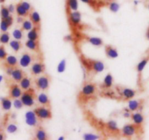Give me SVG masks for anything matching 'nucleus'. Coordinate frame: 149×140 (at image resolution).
Returning a JSON list of instances; mask_svg holds the SVG:
<instances>
[{"label":"nucleus","mask_w":149,"mask_h":140,"mask_svg":"<svg viewBox=\"0 0 149 140\" xmlns=\"http://www.w3.org/2000/svg\"><path fill=\"white\" fill-rule=\"evenodd\" d=\"M36 99V93H35L34 89L31 88L25 90L24 92L22 93L21 96H20V100L23 103V105L26 106V107H32L34 105Z\"/></svg>","instance_id":"1"},{"label":"nucleus","mask_w":149,"mask_h":140,"mask_svg":"<svg viewBox=\"0 0 149 140\" xmlns=\"http://www.w3.org/2000/svg\"><path fill=\"white\" fill-rule=\"evenodd\" d=\"M96 85L94 83L91 82H87L82 86L81 89L79 92L80 98L79 100H84L85 99L90 98L93 97L96 92Z\"/></svg>","instance_id":"2"},{"label":"nucleus","mask_w":149,"mask_h":140,"mask_svg":"<svg viewBox=\"0 0 149 140\" xmlns=\"http://www.w3.org/2000/svg\"><path fill=\"white\" fill-rule=\"evenodd\" d=\"M84 65L89 70L93 71L95 73H101L105 68L104 63L100 60L84 59Z\"/></svg>","instance_id":"3"},{"label":"nucleus","mask_w":149,"mask_h":140,"mask_svg":"<svg viewBox=\"0 0 149 140\" xmlns=\"http://www.w3.org/2000/svg\"><path fill=\"white\" fill-rule=\"evenodd\" d=\"M140 127L141 126H137L135 123L126 124L122 127V130H121V134L123 137L127 138V139H131L138 133Z\"/></svg>","instance_id":"4"},{"label":"nucleus","mask_w":149,"mask_h":140,"mask_svg":"<svg viewBox=\"0 0 149 140\" xmlns=\"http://www.w3.org/2000/svg\"><path fill=\"white\" fill-rule=\"evenodd\" d=\"M33 112L36 114L37 119L40 121L49 120V119H52V112H51L49 107H48L40 106V107L35 108Z\"/></svg>","instance_id":"5"},{"label":"nucleus","mask_w":149,"mask_h":140,"mask_svg":"<svg viewBox=\"0 0 149 140\" xmlns=\"http://www.w3.org/2000/svg\"><path fill=\"white\" fill-rule=\"evenodd\" d=\"M35 86L41 91H47L50 84V78L48 75H42L35 79Z\"/></svg>","instance_id":"6"},{"label":"nucleus","mask_w":149,"mask_h":140,"mask_svg":"<svg viewBox=\"0 0 149 140\" xmlns=\"http://www.w3.org/2000/svg\"><path fill=\"white\" fill-rule=\"evenodd\" d=\"M119 94H120L121 97L124 99L125 100H132L135 97V94H136V91L130 88H120L119 89Z\"/></svg>","instance_id":"7"},{"label":"nucleus","mask_w":149,"mask_h":140,"mask_svg":"<svg viewBox=\"0 0 149 140\" xmlns=\"http://www.w3.org/2000/svg\"><path fill=\"white\" fill-rule=\"evenodd\" d=\"M22 89L17 84H13L9 88V97L11 99L20 98L22 94Z\"/></svg>","instance_id":"8"},{"label":"nucleus","mask_w":149,"mask_h":140,"mask_svg":"<svg viewBox=\"0 0 149 140\" xmlns=\"http://www.w3.org/2000/svg\"><path fill=\"white\" fill-rule=\"evenodd\" d=\"M31 73L33 76L42 75L45 71V65L42 62H34L31 67Z\"/></svg>","instance_id":"9"},{"label":"nucleus","mask_w":149,"mask_h":140,"mask_svg":"<svg viewBox=\"0 0 149 140\" xmlns=\"http://www.w3.org/2000/svg\"><path fill=\"white\" fill-rule=\"evenodd\" d=\"M81 15L78 10L70 12L69 15H68V20H69L70 24L73 26H77L78 25H79L80 22H81Z\"/></svg>","instance_id":"10"},{"label":"nucleus","mask_w":149,"mask_h":140,"mask_svg":"<svg viewBox=\"0 0 149 140\" xmlns=\"http://www.w3.org/2000/svg\"><path fill=\"white\" fill-rule=\"evenodd\" d=\"M33 57L29 52H24L22 54L19 60V64L22 68H28L31 64Z\"/></svg>","instance_id":"11"},{"label":"nucleus","mask_w":149,"mask_h":140,"mask_svg":"<svg viewBox=\"0 0 149 140\" xmlns=\"http://www.w3.org/2000/svg\"><path fill=\"white\" fill-rule=\"evenodd\" d=\"M26 117V123L30 126H36L38 123L37 117L33 111H29L25 115Z\"/></svg>","instance_id":"12"},{"label":"nucleus","mask_w":149,"mask_h":140,"mask_svg":"<svg viewBox=\"0 0 149 140\" xmlns=\"http://www.w3.org/2000/svg\"><path fill=\"white\" fill-rule=\"evenodd\" d=\"M143 106L142 100H130L128 102V109L130 112H135L139 110Z\"/></svg>","instance_id":"13"},{"label":"nucleus","mask_w":149,"mask_h":140,"mask_svg":"<svg viewBox=\"0 0 149 140\" xmlns=\"http://www.w3.org/2000/svg\"><path fill=\"white\" fill-rule=\"evenodd\" d=\"M105 52H106V55L107 56V58H110V59H115L119 56L117 49L111 45H106L105 46Z\"/></svg>","instance_id":"14"},{"label":"nucleus","mask_w":149,"mask_h":140,"mask_svg":"<svg viewBox=\"0 0 149 140\" xmlns=\"http://www.w3.org/2000/svg\"><path fill=\"white\" fill-rule=\"evenodd\" d=\"M131 119H132L133 123H135L137 126H141L144 122V116L143 114L139 112H136L132 114H131Z\"/></svg>","instance_id":"15"},{"label":"nucleus","mask_w":149,"mask_h":140,"mask_svg":"<svg viewBox=\"0 0 149 140\" xmlns=\"http://www.w3.org/2000/svg\"><path fill=\"white\" fill-rule=\"evenodd\" d=\"M36 99H37L38 102L39 104L42 105V106H45V107H50V100H49V97L47 94L45 93H41L39 95L36 96Z\"/></svg>","instance_id":"16"},{"label":"nucleus","mask_w":149,"mask_h":140,"mask_svg":"<svg viewBox=\"0 0 149 140\" xmlns=\"http://www.w3.org/2000/svg\"><path fill=\"white\" fill-rule=\"evenodd\" d=\"M10 76H12V78H13L15 81H16V82H20V80L25 76L24 73H23V71H22L21 69L15 68Z\"/></svg>","instance_id":"17"},{"label":"nucleus","mask_w":149,"mask_h":140,"mask_svg":"<svg viewBox=\"0 0 149 140\" xmlns=\"http://www.w3.org/2000/svg\"><path fill=\"white\" fill-rule=\"evenodd\" d=\"M29 17H30V20L32 22L33 26H36V27H39V26H40L41 17L37 12L32 11L29 14Z\"/></svg>","instance_id":"18"},{"label":"nucleus","mask_w":149,"mask_h":140,"mask_svg":"<svg viewBox=\"0 0 149 140\" xmlns=\"http://www.w3.org/2000/svg\"><path fill=\"white\" fill-rule=\"evenodd\" d=\"M113 78L112 76L111 73H108L106 76V77L103 79V86H102V88H103L104 89H110L111 87L113 86Z\"/></svg>","instance_id":"19"},{"label":"nucleus","mask_w":149,"mask_h":140,"mask_svg":"<svg viewBox=\"0 0 149 140\" xmlns=\"http://www.w3.org/2000/svg\"><path fill=\"white\" fill-rule=\"evenodd\" d=\"M26 46L31 51L38 52L39 50V44L38 41H33L28 39L26 42Z\"/></svg>","instance_id":"20"},{"label":"nucleus","mask_w":149,"mask_h":140,"mask_svg":"<svg viewBox=\"0 0 149 140\" xmlns=\"http://www.w3.org/2000/svg\"><path fill=\"white\" fill-rule=\"evenodd\" d=\"M65 6L68 11H77L78 10L79 4L78 0H66L65 1Z\"/></svg>","instance_id":"21"},{"label":"nucleus","mask_w":149,"mask_h":140,"mask_svg":"<svg viewBox=\"0 0 149 140\" xmlns=\"http://www.w3.org/2000/svg\"><path fill=\"white\" fill-rule=\"evenodd\" d=\"M28 39L33 41H38L39 39V27L33 26L32 29L29 30V32L27 34Z\"/></svg>","instance_id":"22"},{"label":"nucleus","mask_w":149,"mask_h":140,"mask_svg":"<svg viewBox=\"0 0 149 140\" xmlns=\"http://www.w3.org/2000/svg\"><path fill=\"white\" fill-rule=\"evenodd\" d=\"M148 61H149V55H148L147 57H146V58H144L142 60H141V62L137 65L136 71L137 72H138V75L141 76V74L142 73L143 71L144 68H146V65L148 64Z\"/></svg>","instance_id":"23"},{"label":"nucleus","mask_w":149,"mask_h":140,"mask_svg":"<svg viewBox=\"0 0 149 140\" xmlns=\"http://www.w3.org/2000/svg\"><path fill=\"white\" fill-rule=\"evenodd\" d=\"M35 138L38 140L47 139V134L42 127H39L35 132Z\"/></svg>","instance_id":"24"},{"label":"nucleus","mask_w":149,"mask_h":140,"mask_svg":"<svg viewBox=\"0 0 149 140\" xmlns=\"http://www.w3.org/2000/svg\"><path fill=\"white\" fill-rule=\"evenodd\" d=\"M5 67L9 66L12 68H15L17 65V60L16 57L13 55H7L5 58Z\"/></svg>","instance_id":"25"},{"label":"nucleus","mask_w":149,"mask_h":140,"mask_svg":"<svg viewBox=\"0 0 149 140\" xmlns=\"http://www.w3.org/2000/svg\"><path fill=\"white\" fill-rule=\"evenodd\" d=\"M15 10L16 13H17V16H20V17H26L29 15V12L27 11L23 6L21 5L20 2L17 3L15 6Z\"/></svg>","instance_id":"26"},{"label":"nucleus","mask_w":149,"mask_h":140,"mask_svg":"<svg viewBox=\"0 0 149 140\" xmlns=\"http://www.w3.org/2000/svg\"><path fill=\"white\" fill-rule=\"evenodd\" d=\"M1 107L5 111H8L12 107V102L10 97H2L1 98Z\"/></svg>","instance_id":"27"},{"label":"nucleus","mask_w":149,"mask_h":140,"mask_svg":"<svg viewBox=\"0 0 149 140\" xmlns=\"http://www.w3.org/2000/svg\"><path fill=\"white\" fill-rule=\"evenodd\" d=\"M31 82L28 77L24 76L20 81V87L24 91L31 88Z\"/></svg>","instance_id":"28"},{"label":"nucleus","mask_w":149,"mask_h":140,"mask_svg":"<svg viewBox=\"0 0 149 140\" xmlns=\"http://www.w3.org/2000/svg\"><path fill=\"white\" fill-rule=\"evenodd\" d=\"M10 46L15 52H17L21 49L22 46H23V44H22L20 40H16V39H15V40L11 41L10 42Z\"/></svg>","instance_id":"29"},{"label":"nucleus","mask_w":149,"mask_h":140,"mask_svg":"<svg viewBox=\"0 0 149 140\" xmlns=\"http://www.w3.org/2000/svg\"><path fill=\"white\" fill-rule=\"evenodd\" d=\"M87 42L90 44L95 46H101L103 44V39L98 37H89L87 39Z\"/></svg>","instance_id":"30"},{"label":"nucleus","mask_w":149,"mask_h":140,"mask_svg":"<svg viewBox=\"0 0 149 140\" xmlns=\"http://www.w3.org/2000/svg\"><path fill=\"white\" fill-rule=\"evenodd\" d=\"M106 128L111 132H116V133L119 132V129L118 127L117 123L114 121H109L106 123Z\"/></svg>","instance_id":"31"},{"label":"nucleus","mask_w":149,"mask_h":140,"mask_svg":"<svg viewBox=\"0 0 149 140\" xmlns=\"http://www.w3.org/2000/svg\"><path fill=\"white\" fill-rule=\"evenodd\" d=\"M33 23L31 20H23V23H22V26H21V30H30L31 29L33 28Z\"/></svg>","instance_id":"32"},{"label":"nucleus","mask_w":149,"mask_h":140,"mask_svg":"<svg viewBox=\"0 0 149 140\" xmlns=\"http://www.w3.org/2000/svg\"><path fill=\"white\" fill-rule=\"evenodd\" d=\"M10 33L7 32H3L2 33L0 34V43L3 44H6L10 42Z\"/></svg>","instance_id":"33"},{"label":"nucleus","mask_w":149,"mask_h":140,"mask_svg":"<svg viewBox=\"0 0 149 140\" xmlns=\"http://www.w3.org/2000/svg\"><path fill=\"white\" fill-rule=\"evenodd\" d=\"M10 11H9L8 8L4 6H1V10H0V15H1V19H5L7 18V17L10 16Z\"/></svg>","instance_id":"34"},{"label":"nucleus","mask_w":149,"mask_h":140,"mask_svg":"<svg viewBox=\"0 0 149 140\" xmlns=\"http://www.w3.org/2000/svg\"><path fill=\"white\" fill-rule=\"evenodd\" d=\"M13 36L16 40H21L23 38V31L20 29H15L13 31Z\"/></svg>","instance_id":"35"},{"label":"nucleus","mask_w":149,"mask_h":140,"mask_svg":"<svg viewBox=\"0 0 149 140\" xmlns=\"http://www.w3.org/2000/svg\"><path fill=\"white\" fill-rule=\"evenodd\" d=\"M119 8H120V6L116 1H111V3L109 4V10L113 12H117Z\"/></svg>","instance_id":"36"},{"label":"nucleus","mask_w":149,"mask_h":140,"mask_svg":"<svg viewBox=\"0 0 149 140\" xmlns=\"http://www.w3.org/2000/svg\"><path fill=\"white\" fill-rule=\"evenodd\" d=\"M10 26H9L8 23H7L4 19H1V23H0V29H1V31L2 32H7L8 28Z\"/></svg>","instance_id":"37"},{"label":"nucleus","mask_w":149,"mask_h":140,"mask_svg":"<svg viewBox=\"0 0 149 140\" xmlns=\"http://www.w3.org/2000/svg\"><path fill=\"white\" fill-rule=\"evenodd\" d=\"M7 53L6 52V49L4 46L1 45L0 46V60H4L7 58Z\"/></svg>","instance_id":"38"},{"label":"nucleus","mask_w":149,"mask_h":140,"mask_svg":"<svg viewBox=\"0 0 149 140\" xmlns=\"http://www.w3.org/2000/svg\"><path fill=\"white\" fill-rule=\"evenodd\" d=\"M65 65H66V62H65V60H63L61 61L58 66V73H63L65 71Z\"/></svg>","instance_id":"39"},{"label":"nucleus","mask_w":149,"mask_h":140,"mask_svg":"<svg viewBox=\"0 0 149 140\" xmlns=\"http://www.w3.org/2000/svg\"><path fill=\"white\" fill-rule=\"evenodd\" d=\"M13 106L15 109H17V110H20L23 107V104L22 103V101L20 100H18L17 99H14V102H13Z\"/></svg>","instance_id":"40"},{"label":"nucleus","mask_w":149,"mask_h":140,"mask_svg":"<svg viewBox=\"0 0 149 140\" xmlns=\"http://www.w3.org/2000/svg\"><path fill=\"white\" fill-rule=\"evenodd\" d=\"M17 130V126L15 124H9L7 127V132L10 134L15 133Z\"/></svg>","instance_id":"41"},{"label":"nucleus","mask_w":149,"mask_h":140,"mask_svg":"<svg viewBox=\"0 0 149 140\" xmlns=\"http://www.w3.org/2000/svg\"><path fill=\"white\" fill-rule=\"evenodd\" d=\"M20 3L21 4V5L23 6L26 10H27V11H29V12H30L31 10V5L30 4V3H29L28 1H20Z\"/></svg>","instance_id":"42"},{"label":"nucleus","mask_w":149,"mask_h":140,"mask_svg":"<svg viewBox=\"0 0 149 140\" xmlns=\"http://www.w3.org/2000/svg\"><path fill=\"white\" fill-rule=\"evenodd\" d=\"M98 138V137L95 136L94 134H84V139H87V140H90V139H96Z\"/></svg>","instance_id":"43"},{"label":"nucleus","mask_w":149,"mask_h":140,"mask_svg":"<svg viewBox=\"0 0 149 140\" xmlns=\"http://www.w3.org/2000/svg\"><path fill=\"white\" fill-rule=\"evenodd\" d=\"M4 20H6V21H7V23H8V25L10 26H11L12 25H13V17H12V16H9V17H7V18H5L4 19Z\"/></svg>","instance_id":"44"},{"label":"nucleus","mask_w":149,"mask_h":140,"mask_svg":"<svg viewBox=\"0 0 149 140\" xmlns=\"http://www.w3.org/2000/svg\"><path fill=\"white\" fill-rule=\"evenodd\" d=\"M13 69H14V68H12V67H9V66H6V73H7V75H9V76L11 75Z\"/></svg>","instance_id":"45"},{"label":"nucleus","mask_w":149,"mask_h":140,"mask_svg":"<svg viewBox=\"0 0 149 140\" xmlns=\"http://www.w3.org/2000/svg\"><path fill=\"white\" fill-rule=\"evenodd\" d=\"M7 8H8L9 11H10V13H13L15 11V6H14L13 4H10Z\"/></svg>","instance_id":"46"},{"label":"nucleus","mask_w":149,"mask_h":140,"mask_svg":"<svg viewBox=\"0 0 149 140\" xmlns=\"http://www.w3.org/2000/svg\"><path fill=\"white\" fill-rule=\"evenodd\" d=\"M23 17H20V16H18V17H17V22L18 23H23Z\"/></svg>","instance_id":"47"},{"label":"nucleus","mask_w":149,"mask_h":140,"mask_svg":"<svg viewBox=\"0 0 149 140\" xmlns=\"http://www.w3.org/2000/svg\"><path fill=\"white\" fill-rule=\"evenodd\" d=\"M82 2L86 3V4H92V2H93V0H80Z\"/></svg>","instance_id":"48"},{"label":"nucleus","mask_w":149,"mask_h":140,"mask_svg":"<svg viewBox=\"0 0 149 140\" xmlns=\"http://www.w3.org/2000/svg\"><path fill=\"white\" fill-rule=\"evenodd\" d=\"M4 135L2 133H0V140L4 139Z\"/></svg>","instance_id":"49"},{"label":"nucleus","mask_w":149,"mask_h":140,"mask_svg":"<svg viewBox=\"0 0 149 140\" xmlns=\"http://www.w3.org/2000/svg\"><path fill=\"white\" fill-rule=\"evenodd\" d=\"M146 37H147V39L149 40V28L148 29V31H147V33H146Z\"/></svg>","instance_id":"50"},{"label":"nucleus","mask_w":149,"mask_h":140,"mask_svg":"<svg viewBox=\"0 0 149 140\" xmlns=\"http://www.w3.org/2000/svg\"><path fill=\"white\" fill-rule=\"evenodd\" d=\"M2 79H3V77H2V76H0V83L1 82V81H2Z\"/></svg>","instance_id":"51"},{"label":"nucleus","mask_w":149,"mask_h":140,"mask_svg":"<svg viewBox=\"0 0 149 140\" xmlns=\"http://www.w3.org/2000/svg\"><path fill=\"white\" fill-rule=\"evenodd\" d=\"M5 1L6 0H0V3H1V4H2V3H4Z\"/></svg>","instance_id":"52"},{"label":"nucleus","mask_w":149,"mask_h":140,"mask_svg":"<svg viewBox=\"0 0 149 140\" xmlns=\"http://www.w3.org/2000/svg\"><path fill=\"white\" fill-rule=\"evenodd\" d=\"M105 1H111L112 0H105Z\"/></svg>","instance_id":"53"},{"label":"nucleus","mask_w":149,"mask_h":140,"mask_svg":"<svg viewBox=\"0 0 149 140\" xmlns=\"http://www.w3.org/2000/svg\"><path fill=\"white\" fill-rule=\"evenodd\" d=\"M148 9H149V4H148Z\"/></svg>","instance_id":"54"}]
</instances>
